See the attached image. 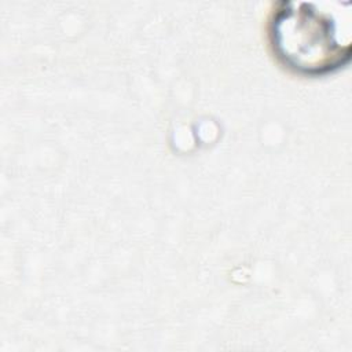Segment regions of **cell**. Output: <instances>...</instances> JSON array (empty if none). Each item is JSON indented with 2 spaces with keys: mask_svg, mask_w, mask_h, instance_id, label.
Instances as JSON below:
<instances>
[{
  "mask_svg": "<svg viewBox=\"0 0 352 352\" xmlns=\"http://www.w3.org/2000/svg\"><path fill=\"white\" fill-rule=\"evenodd\" d=\"M271 41L283 63L301 73L340 67L351 52L349 3H282L271 22Z\"/></svg>",
  "mask_w": 352,
  "mask_h": 352,
  "instance_id": "cell-1",
  "label": "cell"
}]
</instances>
